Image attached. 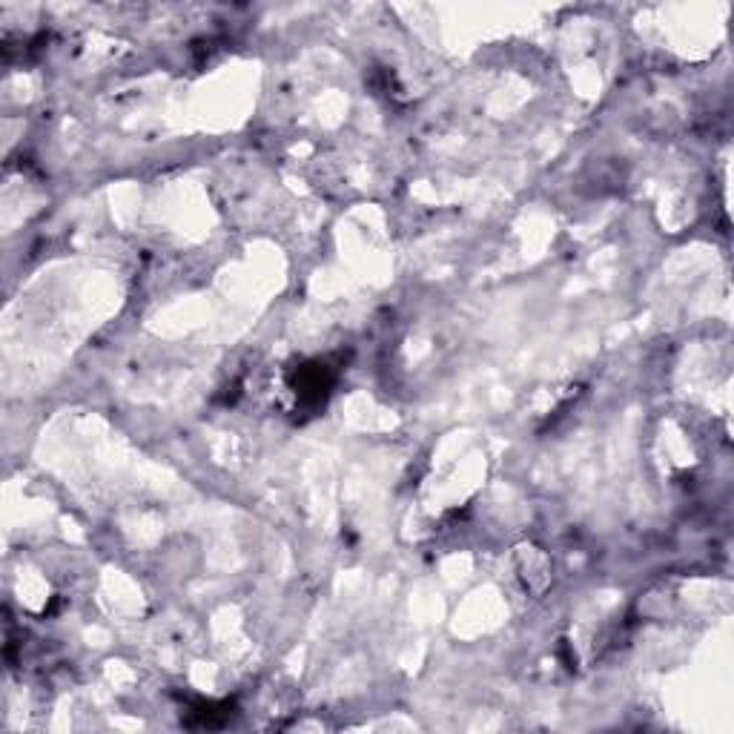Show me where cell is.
Wrapping results in <instances>:
<instances>
[{
  "instance_id": "6da1fadb",
  "label": "cell",
  "mask_w": 734,
  "mask_h": 734,
  "mask_svg": "<svg viewBox=\"0 0 734 734\" xmlns=\"http://www.w3.org/2000/svg\"><path fill=\"white\" fill-rule=\"evenodd\" d=\"M293 388L299 393L302 402L310 405H322V399L327 396V390L333 388V373L324 362H313V365L299 367V376L293 382Z\"/></svg>"
}]
</instances>
